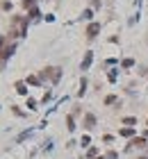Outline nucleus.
<instances>
[{
    "label": "nucleus",
    "mask_w": 148,
    "mask_h": 159,
    "mask_svg": "<svg viewBox=\"0 0 148 159\" xmlns=\"http://www.w3.org/2000/svg\"><path fill=\"white\" fill-rule=\"evenodd\" d=\"M44 77H50L52 82H57V80H59V68H46Z\"/></svg>",
    "instance_id": "f257e3e1"
},
{
    "label": "nucleus",
    "mask_w": 148,
    "mask_h": 159,
    "mask_svg": "<svg viewBox=\"0 0 148 159\" xmlns=\"http://www.w3.org/2000/svg\"><path fill=\"white\" fill-rule=\"evenodd\" d=\"M98 32H100V25H98V23H91V25L87 27V36H96Z\"/></svg>",
    "instance_id": "f03ea898"
},
{
    "label": "nucleus",
    "mask_w": 148,
    "mask_h": 159,
    "mask_svg": "<svg viewBox=\"0 0 148 159\" xmlns=\"http://www.w3.org/2000/svg\"><path fill=\"white\" fill-rule=\"evenodd\" d=\"M94 125H96V118H94V116H91V114H89V116L84 118V127H87V130H91V127H94Z\"/></svg>",
    "instance_id": "7ed1b4c3"
},
{
    "label": "nucleus",
    "mask_w": 148,
    "mask_h": 159,
    "mask_svg": "<svg viewBox=\"0 0 148 159\" xmlns=\"http://www.w3.org/2000/svg\"><path fill=\"white\" fill-rule=\"evenodd\" d=\"M91 59H94V55H91V52H87V55H84V61H82V71H87V68H89Z\"/></svg>",
    "instance_id": "20e7f679"
},
{
    "label": "nucleus",
    "mask_w": 148,
    "mask_h": 159,
    "mask_svg": "<svg viewBox=\"0 0 148 159\" xmlns=\"http://www.w3.org/2000/svg\"><path fill=\"white\" fill-rule=\"evenodd\" d=\"M105 102H107V105H114V102H119V100H116V96H107Z\"/></svg>",
    "instance_id": "39448f33"
},
{
    "label": "nucleus",
    "mask_w": 148,
    "mask_h": 159,
    "mask_svg": "<svg viewBox=\"0 0 148 159\" xmlns=\"http://www.w3.org/2000/svg\"><path fill=\"white\" fill-rule=\"evenodd\" d=\"M16 89H18V93H25V91H27V89H25V84H23V82H18V84H16Z\"/></svg>",
    "instance_id": "423d86ee"
},
{
    "label": "nucleus",
    "mask_w": 148,
    "mask_h": 159,
    "mask_svg": "<svg viewBox=\"0 0 148 159\" xmlns=\"http://www.w3.org/2000/svg\"><path fill=\"white\" fill-rule=\"evenodd\" d=\"M123 123H125V125H134V123H137V118H125Z\"/></svg>",
    "instance_id": "0eeeda50"
}]
</instances>
